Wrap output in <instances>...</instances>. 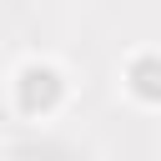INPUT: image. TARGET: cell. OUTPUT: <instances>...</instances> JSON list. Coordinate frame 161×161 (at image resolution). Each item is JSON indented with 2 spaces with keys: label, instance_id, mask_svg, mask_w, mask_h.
Listing matches in <instances>:
<instances>
[{
  "label": "cell",
  "instance_id": "obj_1",
  "mask_svg": "<svg viewBox=\"0 0 161 161\" xmlns=\"http://www.w3.org/2000/svg\"><path fill=\"white\" fill-rule=\"evenodd\" d=\"M60 75L50 70V65H25L20 70V80H15V106L25 111V116H45V111H55L60 106Z\"/></svg>",
  "mask_w": 161,
  "mask_h": 161
},
{
  "label": "cell",
  "instance_id": "obj_2",
  "mask_svg": "<svg viewBox=\"0 0 161 161\" xmlns=\"http://www.w3.org/2000/svg\"><path fill=\"white\" fill-rule=\"evenodd\" d=\"M126 86H131L136 101L161 106V55H136V60L126 65Z\"/></svg>",
  "mask_w": 161,
  "mask_h": 161
}]
</instances>
